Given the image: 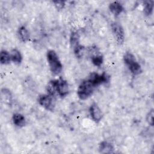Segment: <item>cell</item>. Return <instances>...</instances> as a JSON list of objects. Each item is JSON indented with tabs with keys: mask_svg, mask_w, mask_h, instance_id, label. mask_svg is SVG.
<instances>
[{
	"mask_svg": "<svg viewBox=\"0 0 154 154\" xmlns=\"http://www.w3.org/2000/svg\"><path fill=\"white\" fill-rule=\"evenodd\" d=\"M113 35L119 45H122L125 40V32L123 27L117 22H112L111 25Z\"/></svg>",
	"mask_w": 154,
	"mask_h": 154,
	"instance_id": "3957f363",
	"label": "cell"
},
{
	"mask_svg": "<svg viewBox=\"0 0 154 154\" xmlns=\"http://www.w3.org/2000/svg\"><path fill=\"white\" fill-rule=\"evenodd\" d=\"M19 38L22 42H26L29 39V34L27 29L22 26L18 30Z\"/></svg>",
	"mask_w": 154,
	"mask_h": 154,
	"instance_id": "4fadbf2b",
	"label": "cell"
},
{
	"mask_svg": "<svg viewBox=\"0 0 154 154\" xmlns=\"http://www.w3.org/2000/svg\"><path fill=\"white\" fill-rule=\"evenodd\" d=\"M13 123L17 127H22L25 124V119L24 116L19 113H15L13 116Z\"/></svg>",
	"mask_w": 154,
	"mask_h": 154,
	"instance_id": "8fae6325",
	"label": "cell"
},
{
	"mask_svg": "<svg viewBox=\"0 0 154 154\" xmlns=\"http://www.w3.org/2000/svg\"><path fill=\"white\" fill-rule=\"evenodd\" d=\"M153 109H152L146 116V120L148 122V123L151 126L153 125Z\"/></svg>",
	"mask_w": 154,
	"mask_h": 154,
	"instance_id": "44dd1931",
	"label": "cell"
},
{
	"mask_svg": "<svg viewBox=\"0 0 154 154\" xmlns=\"http://www.w3.org/2000/svg\"><path fill=\"white\" fill-rule=\"evenodd\" d=\"M153 9V1H146L144 2V12L146 15L150 16L152 14Z\"/></svg>",
	"mask_w": 154,
	"mask_h": 154,
	"instance_id": "e0dca14e",
	"label": "cell"
},
{
	"mask_svg": "<svg viewBox=\"0 0 154 154\" xmlns=\"http://www.w3.org/2000/svg\"><path fill=\"white\" fill-rule=\"evenodd\" d=\"M90 114L92 118V119L96 122H99L102 117V113L99 108V107L97 106V105L95 103H93L91 105L90 107Z\"/></svg>",
	"mask_w": 154,
	"mask_h": 154,
	"instance_id": "52a82bcc",
	"label": "cell"
},
{
	"mask_svg": "<svg viewBox=\"0 0 154 154\" xmlns=\"http://www.w3.org/2000/svg\"><path fill=\"white\" fill-rule=\"evenodd\" d=\"M109 8L111 12L116 17L118 16L123 11V7L122 5L117 1H114L111 3L109 5Z\"/></svg>",
	"mask_w": 154,
	"mask_h": 154,
	"instance_id": "ba28073f",
	"label": "cell"
},
{
	"mask_svg": "<svg viewBox=\"0 0 154 154\" xmlns=\"http://www.w3.org/2000/svg\"><path fill=\"white\" fill-rule=\"evenodd\" d=\"M99 150L101 153H113L114 147L112 144L107 141H102L99 144Z\"/></svg>",
	"mask_w": 154,
	"mask_h": 154,
	"instance_id": "30bf717a",
	"label": "cell"
},
{
	"mask_svg": "<svg viewBox=\"0 0 154 154\" xmlns=\"http://www.w3.org/2000/svg\"><path fill=\"white\" fill-rule=\"evenodd\" d=\"M84 51H85L84 46L80 45H78L74 48V53L76 57L78 58H82V57L84 55Z\"/></svg>",
	"mask_w": 154,
	"mask_h": 154,
	"instance_id": "ffe728a7",
	"label": "cell"
},
{
	"mask_svg": "<svg viewBox=\"0 0 154 154\" xmlns=\"http://www.w3.org/2000/svg\"><path fill=\"white\" fill-rule=\"evenodd\" d=\"M39 103L45 109L49 111H53L55 107L53 97L49 94H42L38 97Z\"/></svg>",
	"mask_w": 154,
	"mask_h": 154,
	"instance_id": "277c9868",
	"label": "cell"
},
{
	"mask_svg": "<svg viewBox=\"0 0 154 154\" xmlns=\"http://www.w3.org/2000/svg\"><path fill=\"white\" fill-rule=\"evenodd\" d=\"M126 65L128 66V68L131 72L134 75H139L142 72L141 67L140 64L136 61V60L132 61Z\"/></svg>",
	"mask_w": 154,
	"mask_h": 154,
	"instance_id": "9c48e42d",
	"label": "cell"
},
{
	"mask_svg": "<svg viewBox=\"0 0 154 154\" xmlns=\"http://www.w3.org/2000/svg\"><path fill=\"white\" fill-rule=\"evenodd\" d=\"M96 87L101 84L108 82L109 80V76L103 72L101 75H99L96 73H91L88 78Z\"/></svg>",
	"mask_w": 154,
	"mask_h": 154,
	"instance_id": "5b68a950",
	"label": "cell"
},
{
	"mask_svg": "<svg viewBox=\"0 0 154 154\" xmlns=\"http://www.w3.org/2000/svg\"><path fill=\"white\" fill-rule=\"evenodd\" d=\"M10 54L6 51L2 50L0 54V61L2 64H8L11 61Z\"/></svg>",
	"mask_w": 154,
	"mask_h": 154,
	"instance_id": "2e32d148",
	"label": "cell"
},
{
	"mask_svg": "<svg viewBox=\"0 0 154 154\" xmlns=\"http://www.w3.org/2000/svg\"><path fill=\"white\" fill-rule=\"evenodd\" d=\"M93 64L96 66H100L103 63V57L100 54H94L91 57Z\"/></svg>",
	"mask_w": 154,
	"mask_h": 154,
	"instance_id": "ac0fdd59",
	"label": "cell"
},
{
	"mask_svg": "<svg viewBox=\"0 0 154 154\" xmlns=\"http://www.w3.org/2000/svg\"><path fill=\"white\" fill-rule=\"evenodd\" d=\"M1 100L4 103L11 105L12 102V97L10 91L7 88H2L1 90Z\"/></svg>",
	"mask_w": 154,
	"mask_h": 154,
	"instance_id": "7c38bea8",
	"label": "cell"
},
{
	"mask_svg": "<svg viewBox=\"0 0 154 154\" xmlns=\"http://www.w3.org/2000/svg\"><path fill=\"white\" fill-rule=\"evenodd\" d=\"M53 3L54 4L55 7L58 9V10H61L62 9L64 5H65V2L64 1H53Z\"/></svg>",
	"mask_w": 154,
	"mask_h": 154,
	"instance_id": "7402d4cb",
	"label": "cell"
},
{
	"mask_svg": "<svg viewBox=\"0 0 154 154\" xmlns=\"http://www.w3.org/2000/svg\"><path fill=\"white\" fill-rule=\"evenodd\" d=\"M94 87H96L88 79L83 81L79 84L77 90L78 97L82 100L87 99L92 94Z\"/></svg>",
	"mask_w": 154,
	"mask_h": 154,
	"instance_id": "6da1fadb",
	"label": "cell"
},
{
	"mask_svg": "<svg viewBox=\"0 0 154 154\" xmlns=\"http://www.w3.org/2000/svg\"><path fill=\"white\" fill-rule=\"evenodd\" d=\"M11 59L15 63H20L22 60V57L20 52L16 49L11 50L10 53Z\"/></svg>",
	"mask_w": 154,
	"mask_h": 154,
	"instance_id": "9a60e30c",
	"label": "cell"
},
{
	"mask_svg": "<svg viewBox=\"0 0 154 154\" xmlns=\"http://www.w3.org/2000/svg\"><path fill=\"white\" fill-rule=\"evenodd\" d=\"M79 34L77 32H72L70 37V42L71 45L73 47H75L76 46H77L79 43Z\"/></svg>",
	"mask_w": 154,
	"mask_h": 154,
	"instance_id": "d6986e66",
	"label": "cell"
},
{
	"mask_svg": "<svg viewBox=\"0 0 154 154\" xmlns=\"http://www.w3.org/2000/svg\"><path fill=\"white\" fill-rule=\"evenodd\" d=\"M46 91L48 92V94L50 95L52 97H54L56 93H57V80L51 81L46 87Z\"/></svg>",
	"mask_w": 154,
	"mask_h": 154,
	"instance_id": "5bb4252c",
	"label": "cell"
},
{
	"mask_svg": "<svg viewBox=\"0 0 154 154\" xmlns=\"http://www.w3.org/2000/svg\"><path fill=\"white\" fill-rule=\"evenodd\" d=\"M47 60L52 72L55 75L59 74L62 70V64L54 51L49 50L48 51Z\"/></svg>",
	"mask_w": 154,
	"mask_h": 154,
	"instance_id": "7a4b0ae2",
	"label": "cell"
},
{
	"mask_svg": "<svg viewBox=\"0 0 154 154\" xmlns=\"http://www.w3.org/2000/svg\"><path fill=\"white\" fill-rule=\"evenodd\" d=\"M57 91L61 97L66 96L69 93V85L66 80L60 78L57 80Z\"/></svg>",
	"mask_w": 154,
	"mask_h": 154,
	"instance_id": "8992f818",
	"label": "cell"
}]
</instances>
